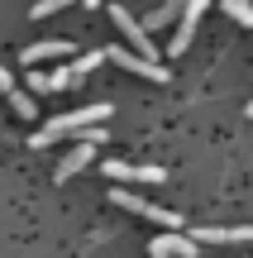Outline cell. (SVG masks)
Wrapping results in <instances>:
<instances>
[{"label": "cell", "mask_w": 253, "mask_h": 258, "mask_svg": "<svg viewBox=\"0 0 253 258\" xmlns=\"http://www.w3.org/2000/svg\"><path fill=\"white\" fill-rule=\"evenodd\" d=\"M110 201H115V206H124V211H134V215H143V220H153V225H162V230H177V225H182V215H177V211H162V206L143 201V196L120 191V186L110 191Z\"/></svg>", "instance_id": "4"}, {"label": "cell", "mask_w": 253, "mask_h": 258, "mask_svg": "<svg viewBox=\"0 0 253 258\" xmlns=\"http://www.w3.org/2000/svg\"><path fill=\"white\" fill-rule=\"evenodd\" d=\"M67 53H72L67 38H43V43H29V48H24V62L38 67V62H53V57H67Z\"/></svg>", "instance_id": "9"}, {"label": "cell", "mask_w": 253, "mask_h": 258, "mask_svg": "<svg viewBox=\"0 0 253 258\" xmlns=\"http://www.w3.org/2000/svg\"><path fill=\"white\" fill-rule=\"evenodd\" d=\"M148 258H196V239H191V234H177V230L153 234Z\"/></svg>", "instance_id": "6"}, {"label": "cell", "mask_w": 253, "mask_h": 258, "mask_svg": "<svg viewBox=\"0 0 253 258\" xmlns=\"http://www.w3.org/2000/svg\"><path fill=\"white\" fill-rule=\"evenodd\" d=\"M101 62H105V53H81V57H72V62H67V72H72V82H81V77H91Z\"/></svg>", "instance_id": "11"}, {"label": "cell", "mask_w": 253, "mask_h": 258, "mask_svg": "<svg viewBox=\"0 0 253 258\" xmlns=\"http://www.w3.org/2000/svg\"><path fill=\"white\" fill-rule=\"evenodd\" d=\"M206 5H210V0H182V24H177V34H172V43H167L172 57H182V53L191 48V34H196V24H201V15H206Z\"/></svg>", "instance_id": "5"}, {"label": "cell", "mask_w": 253, "mask_h": 258, "mask_svg": "<svg viewBox=\"0 0 253 258\" xmlns=\"http://www.w3.org/2000/svg\"><path fill=\"white\" fill-rule=\"evenodd\" d=\"M225 15L234 19V24L253 29V0H225Z\"/></svg>", "instance_id": "12"}, {"label": "cell", "mask_w": 253, "mask_h": 258, "mask_svg": "<svg viewBox=\"0 0 253 258\" xmlns=\"http://www.w3.org/2000/svg\"><path fill=\"white\" fill-rule=\"evenodd\" d=\"M96 158V148L91 144H76V148H67V158L57 163V182H72L76 172H86V163Z\"/></svg>", "instance_id": "10"}, {"label": "cell", "mask_w": 253, "mask_h": 258, "mask_svg": "<svg viewBox=\"0 0 253 258\" xmlns=\"http://www.w3.org/2000/svg\"><path fill=\"white\" fill-rule=\"evenodd\" d=\"M105 62H115L120 72H134V77H148V82H172V72L162 62H148V57L129 53V48H105Z\"/></svg>", "instance_id": "3"}, {"label": "cell", "mask_w": 253, "mask_h": 258, "mask_svg": "<svg viewBox=\"0 0 253 258\" xmlns=\"http://www.w3.org/2000/svg\"><path fill=\"white\" fill-rule=\"evenodd\" d=\"M67 86H72V72H67V67H53V72H43V96L67 91Z\"/></svg>", "instance_id": "14"}, {"label": "cell", "mask_w": 253, "mask_h": 258, "mask_svg": "<svg viewBox=\"0 0 253 258\" xmlns=\"http://www.w3.org/2000/svg\"><path fill=\"white\" fill-rule=\"evenodd\" d=\"M110 19H115V29H120V34L134 43V53H139V57H148V62H158V43L148 38V29H143L139 19L129 15V10H124V5H110Z\"/></svg>", "instance_id": "2"}, {"label": "cell", "mask_w": 253, "mask_h": 258, "mask_svg": "<svg viewBox=\"0 0 253 258\" xmlns=\"http://www.w3.org/2000/svg\"><path fill=\"white\" fill-rule=\"evenodd\" d=\"M105 177H110V182H162V167H139V163H120V158H105Z\"/></svg>", "instance_id": "7"}, {"label": "cell", "mask_w": 253, "mask_h": 258, "mask_svg": "<svg viewBox=\"0 0 253 258\" xmlns=\"http://www.w3.org/2000/svg\"><path fill=\"white\" fill-rule=\"evenodd\" d=\"M191 234H196V244H248L253 225H201Z\"/></svg>", "instance_id": "8"}, {"label": "cell", "mask_w": 253, "mask_h": 258, "mask_svg": "<svg viewBox=\"0 0 253 258\" xmlns=\"http://www.w3.org/2000/svg\"><path fill=\"white\" fill-rule=\"evenodd\" d=\"M10 105H15V115H19V120H34V115H38L34 96H29V91H19V86L10 91Z\"/></svg>", "instance_id": "13"}, {"label": "cell", "mask_w": 253, "mask_h": 258, "mask_svg": "<svg viewBox=\"0 0 253 258\" xmlns=\"http://www.w3.org/2000/svg\"><path fill=\"white\" fill-rule=\"evenodd\" d=\"M167 19H172V5H158V10L148 15V24H143V29H158V24H167Z\"/></svg>", "instance_id": "16"}, {"label": "cell", "mask_w": 253, "mask_h": 258, "mask_svg": "<svg viewBox=\"0 0 253 258\" xmlns=\"http://www.w3.org/2000/svg\"><path fill=\"white\" fill-rule=\"evenodd\" d=\"M101 120H110V105H105V101L81 105V110H67V115H57V120H48L29 144H34V148H48V144H57V139H67V134H81V129L101 124Z\"/></svg>", "instance_id": "1"}, {"label": "cell", "mask_w": 253, "mask_h": 258, "mask_svg": "<svg viewBox=\"0 0 253 258\" xmlns=\"http://www.w3.org/2000/svg\"><path fill=\"white\" fill-rule=\"evenodd\" d=\"M248 120H253V101H248Z\"/></svg>", "instance_id": "18"}, {"label": "cell", "mask_w": 253, "mask_h": 258, "mask_svg": "<svg viewBox=\"0 0 253 258\" xmlns=\"http://www.w3.org/2000/svg\"><path fill=\"white\" fill-rule=\"evenodd\" d=\"M72 0H38V5H29V19H48V15H57V10H67Z\"/></svg>", "instance_id": "15"}, {"label": "cell", "mask_w": 253, "mask_h": 258, "mask_svg": "<svg viewBox=\"0 0 253 258\" xmlns=\"http://www.w3.org/2000/svg\"><path fill=\"white\" fill-rule=\"evenodd\" d=\"M0 91H5V96L15 91V77H10V67H0Z\"/></svg>", "instance_id": "17"}]
</instances>
